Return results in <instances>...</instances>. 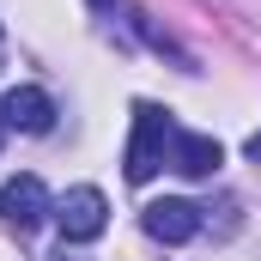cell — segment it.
Returning a JSON list of instances; mask_svg holds the SVG:
<instances>
[{"label":"cell","mask_w":261,"mask_h":261,"mask_svg":"<svg viewBox=\"0 0 261 261\" xmlns=\"http://www.w3.org/2000/svg\"><path fill=\"white\" fill-rule=\"evenodd\" d=\"M170 146H176V122H170V110H158V103H134L128 182H152V176L170 164Z\"/></svg>","instance_id":"cell-1"},{"label":"cell","mask_w":261,"mask_h":261,"mask_svg":"<svg viewBox=\"0 0 261 261\" xmlns=\"http://www.w3.org/2000/svg\"><path fill=\"white\" fill-rule=\"evenodd\" d=\"M55 225H61L67 243H91V237H103V225H110V200H103V189H67L61 200H55Z\"/></svg>","instance_id":"cell-2"},{"label":"cell","mask_w":261,"mask_h":261,"mask_svg":"<svg viewBox=\"0 0 261 261\" xmlns=\"http://www.w3.org/2000/svg\"><path fill=\"white\" fill-rule=\"evenodd\" d=\"M49 213H55V206H49V189H43L37 176H12V182H0V219H6V231L31 237Z\"/></svg>","instance_id":"cell-3"},{"label":"cell","mask_w":261,"mask_h":261,"mask_svg":"<svg viewBox=\"0 0 261 261\" xmlns=\"http://www.w3.org/2000/svg\"><path fill=\"white\" fill-rule=\"evenodd\" d=\"M0 128H12V134H49L55 128V97L37 91V85H12V91L0 97Z\"/></svg>","instance_id":"cell-4"},{"label":"cell","mask_w":261,"mask_h":261,"mask_svg":"<svg viewBox=\"0 0 261 261\" xmlns=\"http://www.w3.org/2000/svg\"><path fill=\"white\" fill-rule=\"evenodd\" d=\"M140 225H146V237H158V243H189V237H200V206L195 200H152V206L140 213Z\"/></svg>","instance_id":"cell-5"},{"label":"cell","mask_w":261,"mask_h":261,"mask_svg":"<svg viewBox=\"0 0 261 261\" xmlns=\"http://www.w3.org/2000/svg\"><path fill=\"white\" fill-rule=\"evenodd\" d=\"M219 164H225V152H219V140H213V134H182L176 128V146H170V170H182V176H213V170H219Z\"/></svg>","instance_id":"cell-6"},{"label":"cell","mask_w":261,"mask_h":261,"mask_svg":"<svg viewBox=\"0 0 261 261\" xmlns=\"http://www.w3.org/2000/svg\"><path fill=\"white\" fill-rule=\"evenodd\" d=\"M243 158H255V164H261V128L249 134V140H243Z\"/></svg>","instance_id":"cell-7"},{"label":"cell","mask_w":261,"mask_h":261,"mask_svg":"<svg viewBox=\"0 0 261 261\" xmlns=\"http://www.w3.org/2000/svg\"><path fill=\"white\" fill-rule=\"evenodd\" d=\"M49 261H79V255H67V249H61V255H49Z\"/></svg>","instance_id":"cell-8"}]
</instances>
